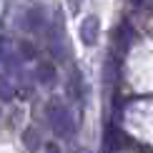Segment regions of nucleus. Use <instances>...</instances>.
I'll return each instance as SVG.
<instances>
[{
	"label": "nucleus",
	"instance_id": "obj_1",
	"mask_svg": "<svg viewBox=\"0 0 153 153\" xmlns=\"http://www.w3.org/2000/svg\"><path fill=\"white\" fill-rule=\"evenodd\" d=\"M45 116H48L50 131H53L58 138H71L73 133H75V118H73L71 108L63 103L60 98H50L48 100Z\"/></svg>",
	"mask_w": 153,
	"mask_h": 153
},
{
	"label": "nucleus",
	"instance_id": "obj_2",
	"mask_svg": "<svg viewBox=\"0 0 153 153\" xmlns=\"http://www.w3.org/2000/svg\"><path fill=\"white\" fill-rule=\"evenodd\" d=\"M133 43H136V30H133V25H131L128 20H123L116 30H113V48H116V60H120L123 55H128V50L133 48Z\"/></svg>",
	"mask_w": 153,
	"mask_h": 153
},
{
	"label": "nucleus",
	"instance_id": "obj_3",
	"mask_svg": "<svg viewBox=\"0 0 153 153\" xmlns=\"http://www.w3.org/2000/svg\"><path fill=\"white\" fill-rule=\"evenodd\" d=\"M20 28L28 30V33H45V28H48V18H45V13H43L40 5H33V8H28V10L23 13Z\"/></svg>",
	"mask_w": 153,
	"mask_h": 153
},
{
	"label": "nucleus",
	"instance_id": "obj_4",
	"mask_svg": "<svg viewBox=\"0 0 153 153\" xmlns=\"http://www.w3.org/2000/svg\"><path fill=\"white\" fill-rule=\"evenodd\" d=\"M65 93L75 103H83V98H85V85H83V75H80L78 68H71V75H68V83H65Z\"/></svg>",
	"mask_w": 153,
	"mask_h": 153
},
{
	"label": "nucleus",
	"instance_id": "obj_5",
	"mask_svg": "<svg viewBox=\"0 0 153 153\" xmlns=\"http://www.w3.org/2000/svg\"><path fill=\"white\" fill-rule=\"evenodd\" d=\"M98 35H100V20L95 15H85L80 23V40L85 45H95L98 43Z\"/></svg>",
	"mask_w": 153,
	"mask_h": 153
},
{
	"label": "nucleus",
	"instance_id": "obj_6",
	"mask_svg": "<svg viewBox=\"0 0 153 153\" xmlns=\"http://www.w3.org/2000/svg\"><path fill=\"white\" fill-rule=\"evenodd\" d=\"M35 78H38V83H43V85H53L55 78H58L55 65H53V63H48V60L38 63V68H35Z\"/></svg>",
	"mask_w": 153,
	"mask_h": 153
},
{
	"label": "nucleus",
	"instance_id": "obj_7",
	"mask_svg": "<svg viewBox=\"0 0 153 153\" xmlns=\"http://www.w3.org/2000/svg\"><path fill=\"white\" fill-rule=\"evenodd\" d=\"M35 55H38V50L33 43H28V40L18 43V60H33Z\"/></svg>",
	"mask_w": 153,
	"mask_h": 153
},
{
	"label": "nucleus",
	"instance_id": "obj_8",
	"mask_svg": "<svg viewBox=\"0 0 153 153\" xmlns=\"http://www.w3.org/2000/svg\"><path fill=\"white\" fill-rule=\"evenodd\" d=\"M13 95H15L13 83H10L8 78H3V75H0V100H13Z\"/></svg>",
	"mask_w": 153,
	"mask_h": 153
},
{
	"label": "nucleus",
	"instance_id": "obj_9",
	"mask_svg": "<svg viewBox=\"0 0 153 153\" xmlns=\"http://www.w3.org/2000/svg\"><path fill=\"white\" fill-rule=\"evenodd\" d=\"M23 143L28 146L30 151H35L38 146H40V141H38V131H35V128H28V131L23 133Z\"/></svg>",
	"mask_w": 153,
	"mask_h": 153
},
{
	"label": "nucleus",
	"instance_id": "obj_10",
	"mask_svg": "<svg viewBox=\"0 0 153 153\" xmlns=\"http://www.w3.org/2000/svg\"><path fill=\"white\" fill-rule=\"evenodd\" d=\"M133 8H136V10H146V13H151V10H153V3H133Z\"/></svg>",
	"mask_w": 153,
	"mask_h": 153
},
{
	"label": "nucleus",
	"instance_id": "obj_11",
	"mask_svg": "<svg viewBox=\"0 0 153 153\" xmlns=\"http://www.w3.org/2000/svg\"><path fill=\"white\" fill-rule=\"evenodd\" d=\"M45 153H60V151H58V146H55V143H48L45 146Z\"/></svg>",
	"mask_w": 153,
	"mask_h": 153
}]
</instances>
